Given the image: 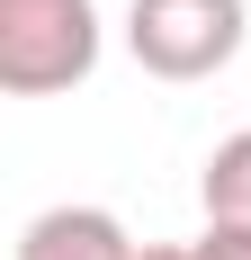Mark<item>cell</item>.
<instances>
[{
    "instance_id": "8992f818",
    "label": "cell",
    "mask_w": 251,
    "mask_h": 260,
    "mask_svg": "<svg viewBox=\"0 0 251 260\" xmlns=\"http://www.w3.org/2000/svg\"><path fill=\"white\" fill-rule=\"evenodd\" d=\"M135 260H198V242H135Z\"/></svg>"
},
{
    "instance_id": "6da1fadb",
    "label": "cell",
    "mask_w": 251,
    "mask_h": 260,
    "mask_svg": "<svg viewBox=\"0 0 251 260\" xmlns=\"http://www.w3.org/2000/svg\"><path fill=\"white\" fill-rule=\"evenodd\" d=\"M99 72V0H0V90L54 99Z\"/></svg>"
},
{
    "instance_id": "3957f363",
    "label": "cell",
    "mask_w": 251,
    "mask_h": 260,
    "mask_svg": "<svg viewBox=\"0 0 251 260\" xmlns=\"http://www.w3.org/2000/svg\"><path fill=\"white\" fill-rule=\"evenodd\" d=\"M9 260H135V234L108 207H45Z\"/></svg>"
},
{
    "instance_id": "277c9868",
    "label": "cell",
    "mask_w": 251,
    "mask_h": 260,
    "mask_svg": "<svg viewBox=\"0 0 251 260\" xmlns=\"http://www.w3.org/2000/svg\"><path fill=\"white\" fill-rule=\"evenodd\" d=\"M198 207H206V224L251 234V126L225 135V144L206 153V171H198Z\"/></svg>"
},
{
    "instance_id": "5b68a950",
    "label": "cell",
    "mask_w": 251,
    "mask_h": 260,
    "mask_svg": "<svg viewBox=\"0 0 251 260\" xmlns=\"http://www.w3.org/2000/svg\"><path fill=\"white\" fill-rule=\"evenodd\" d=\"M198 260H251V234H233V224H206V234H198Z\"/></svg>"
},
{
    "instance_id": "7a4b0ae2",
    "label": "cell",
    "mask_w": 251,
    "mask_h": 260,
    "mask_svg": "<svg viewBox=\"0 0 251 260\" xmlns=\"http://www.w3.org/2000/svg\"><path fill=\"white\" fill-rule=\"evenodd\" d=\"M251 9L242 0H125V54L152 81H215L242 54Z\"/></svg>"
}]
</instances>
